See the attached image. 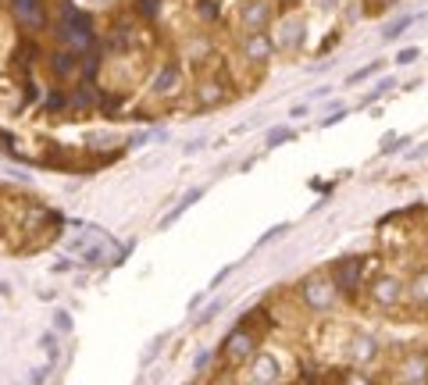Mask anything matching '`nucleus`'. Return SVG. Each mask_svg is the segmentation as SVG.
Here are the masks:
<instances>
[{"label":"nucleus","instance_id":"27","mask_svg":"<svg viewBox=\"0 0 428 385\" xmlns=\"http://www.w3.org/2000/svg\"><path fill=\"white\" fill-rule=\"evenodd\" d=\"M417 54H421L417 47H407V51H400V54H396V65H410V61H417Z\"/></svg>","mask_w":428,"mask_h":385},{"label":"nucleus","instance_id":"22","mask_svg":"<svg viewBox=\"0 0 428 385\" xmlns=\"http://www.w3.org/2000/svg\"><path fill=\"white\" fill-rule=\"evenodd\" d=\"M378 72H382V61H371L368 68L353 72V75H350V83H364V79H371V75H378Z\"/></svg>","mask_w":428,"mask_h":385},{"label":"nucleus","instance_id":"2","mask_svg":"<svg viewBox=\"0 0 428 385\" xmlns=\"http://www.w3.org/2000/svg\"><path fill=\"white\" fill-rule=\"evenodd\" d=\"M296 300H300L304 310H311V314H332L343 296H339V289H336V282H332V275H328V268H325V271H307V275L296 282Z\"/></svg>","mask_w":428,"mask_h":385},{"label":"nucleus","instance_id":"17","mask_svg":"<svg viewBox=\"0 0 428 385\" xmlns=\"http://www.w3.org/2000/svg\"><path fill=\"white\" fill-rule=\"evenodd\" d=\"M410 26H414V15H407V19H396V22H392V26H385V33H382V40H385V43H389V40H396V36H400V33H407V29H410Z\"/></svg>","mask_w":428,"mask_h":385},{"label":"nucleus","instance_id":"10","mask_svg":"<svg viewBox=\"0 0 428 385\" xmlns=\"http://www.w3.org/2000/svg\"><path fill=\"white\" fill-rule=\"evenodd\" d=\"M243 26L250 33H264L272 26V4L268 0H250V4L243 8Z\"/></svg>","mask_w":428,"mask_h":385},{"label":"nucleus","instance_id":"33","mask_svg":"<svg viewBox=\"0 0 428 385\" xmlns=\"http://www.w3.org/2000/svg\"><path fill=\"white\" fill-rule=\"evenodd\" d=\"M336 4H339V0H336Z\"/></svg>","mask_w":428,"mask_h":385},{"label":"nucleus","instance_id":"12","mask_svg":"<svg viewBox=\"0 0 428 385\" xmlns=\"http://www.w3.org/2000/svg\"><path fill=\"white\" fill-rule=\"evenodd\" d=\"M11 8L22 22H29L33 29L43 26V0H11Z\"/></svg>","mask_w":428,"mask_h":385},{"label":"nucleus","instance_id":"30","mask_svg":"<svg viewBox=\"0 0 428 385\" xmlns=\"http://www.w3.org/2000/svg\"><path fill=\"white\" fill-rule=\"evenodd\" d=\"M203 300H207V292H196V296H193V300H189V310H196V307H200V303H203Z\"/></svg>","mask_w":428,"mask_h":385},{"label":"nucleus","instance_id":"7","mask_svg":"<svg viewBox=\"0 0 428 385\" xmlns=\"http://www.w3.org/2000/svg\"><path fill=\"white\" fill-rule=\"evenodd\" d=\"M61 40H65V47L68 51H86L90 43H93V26H90V15L86 11H79V8H65V15H61Z\"/></svg>","mask_w":428,"mask_h":385},{"label":"nucleus","instance_id":"25","mask_svg":"<svg viewBox=\"0 0 428 385\" xmlns=\"http://www.w3.org/2000/svg\"><path fill=\"white\" fill-rule=\"evenodd\" d=\"M54 325H58V332H72V314H68V310H58V314H54Z\"/></svg>","mask_w":428,"mask_h":385},{"label":"nucleus","instance_id":"1","mask_svg":"<svg viewBox=\"0 0 428 385\" xmlns=\"http://www.w3.org/2000/svg\"><path fill=\"white\" fill-rule=\"evenodd\" d=\"M261 349V328H254V317L250 314H243L240 321H236V328L222 339V346H218V364L222 367H229V371H236V367H243V364H250V357Z\"/></svg>","mask_w":428,"mask_h":385},{"label":"nucleus","instance_id":"23","mask_svg":"<svg viewBox=\"0 0 428 385\" xmlns=\"http://www.w3.org/2000/svg\"><path fill=\"white\" fill-rule=\"evenodd\" d=\"M286 139H293V132H289L286 125L272 129V132H268V150H272V147H279V143H286Z\"/></svg>","mask_w":428,"mask_h":385},{"label":"nucleus","instance_id":"5","mask_svg":"<svg viewBox=\"0 0 428 385\" xmlns=\"http://www.w3.org/2000/svg\"><path fill=\"white\" fill-rule=\"evenodd\" d=\"M328 275L339 289L343 300H353L360 289H364V278H368V260L364 257H339L328 264Z\"/></svg>","mask_w":428,"mask_h":385},{"label":"nucleus","instance_id":"14","mask_svg":"<svg viewBox=\"0 0 428 385\" xmlns=\"http://www.w3.org/2000/svg\"><path fill=\"white\" fill-rule=\"evenodd\" d=\"M272 51H275V43H272L268 36H261V33H250V36H247V58H250V61H268Z\"/></svg>","mask_w":428,"mask_h":385},{"label":"nucleus","instance_id":"13","mask_svg":"<svg viewBox=\"0 0 428 385\" xmlns=\"http://www.w3.org/2000/svg\"><path fill=\"white\" fill-rule=\"evenodd\" d=\"M407 300L414 307H428V268L414 271V278L407 282Z\"/></svg>","mask_w":428,"mask_h":385},{"label":"nucleus","instance_id":"31","mask_svg":"<svg viewBox=\"0 0 428 385\" xmlns=\"http://www.w3.org/2000/svg\"><path fill=\"white\" fill-rule=\"evenodd\" d=\"M82 4H86V8H107L111 0H82Z\"/></svg>","mask_w":428,"mask_h":385},{"label":"nucleus","instance_id":"8","mask_svg":"<svg viewBox=\"0 0 428 385\" xmlns=\"http://www.w3.org/2000/svg\"><path fill=\"white\" fill-rule=\"evenodd\" d=\"M275 51L282 54H296L304 43H307V15H286L279 26H275Z\"/></svg>","mask_w":428,"mask_h":385},{"label":"nucleus","instance_id":"21","mask_svg":"<svg viewBox=\"0 0 428 385\" xmlns=\"http://www.w3.org/2000/svg\"><path fill=\"white\" fill-rule=\"evenodd\" d=\"M336 385H371V378H368V374H360V371H350V374H339V378H336Z\"/></svg>","mask_w":428,"mask_h":385},{"label":"nucleus","instance_id":"19","mask_svg":"<svg viewBox=\"0 0 428 385\" xmlns=\"http://www.w3.org/2000/svg\"><path fill=\"white\" fill-rule=\"evenodd\" d=\"M54 68H58L61 75H68V72L75 68V51H65V54H58V58H54Z\"/></svg>","mask_w":428,"mask_h":385},{"label":"nucleus","instance_id":"9","mask_svg":"<svg viewBox=\"0 0 428 385\" xmlns=\"http://www.w3.org/2000/svg\"><path fill=\"white\" fill-rule=\"evenodd\" d=\"M392 381L396 385H424L428 381V353H421V349L403 353L392 367Z\"/></svg>","mask_w":428,"mask_h":385},{"label":"nucleus","instance_id":"18","mask_svg":"<svg viewBox=\"0 0 428 385\" xmlns=\"http://www.w3.org/2000/svg\"><path fill=\"white\" fill-rule=\"evenodd\" d=\"M164 342H168V332H161V335H157V339L150 342V349L143 353V367H150V364H154V360L161 357V346H164Z\"/></svg>","mask_w":428,"mask_h":385},{"label":"nucleus","instance_id":"11","mask_svg":"<svg viewBox=\"0 0 428 385\" xmlns=\"http://www.w3.org/2000/svg\"><path fill=\"white\" fill-rule=\"evenodd\" d=\"M178 86H182L178 65H161V72H157L154 83H150V93H154V97H168V93H175Z\"/></svg>","mask_w":428,"mask_h":385},{"label":"nucleus","instance_id":"28","mask_svg":"<svg viewBox=\"0 0 428 385\" xmlns=\"http://www.w3.org/2000/svg\"><path fill=\"white\" fill-rule=\"evenodd\" d=\"M50 367H54V364H47V367H36V371H33V385H43V381H47V374H50Z\"/></svg>","mask_w":428,"mask_h":385},{"label":"nucleus","instance_id":"32","mask_svg":"<svg viewBox=\"0 0 428 385\" xmlns=\"http://www.w3.org/2000/svg\"><path fill=\"white\" fill-rule=\"evenodd\" d=\"M286 4H293V0H286Z\"/></svg>","mask_w":428,"mask_h":385},{"label":"nucleus","instance_id":"3","mask_svg":"<svg viewBox=\"0 0 428 385\" xmlns=\"http://www.w3.org/2000/svg\"><path fill=\"white\" fill-rule=\"evenodd\" d=\"M364 300L375 310H396L407 300V282L396 271H375L364 278Z\"/></svg>","mask_w":428,"mask_h":385},{"label":"nucleus","instance_id":"24","mask_svg":"<svg viewBox=\"0 0 428 385\" xmlns=\"http://www.w3.org/2000/svg\"><path fill=\"white\" fill-rule=\"evenodd\" d=\"M282 232H289V225H275V228H268L261 239H257V246H264V243H272V239H279Z\"/></svg>","mask_w":428,"mask_h":385},{"label":"nucleus","instance_id":"6","mask_svg":"<svg viewBox=\"0 0 428 385\" xmlns=\"http://www.w3.org/2000/svg\"><path fill=\"white\" fill-rule=\"evenodd\" d=\"M247 378H250V385H286V360H282V353L261 346V349L250 357Z\"/></svg>","mask_w":428,"mask_h":385},{"label":"nucleus","instance_id":"20","mask_svg":"<svg viewBox=\"0 0 428 385\" xmlns=\"http://www.w3.org/2000/svg\"><path fill=\"white\" fill-rule=\"evenodd\" d=\"M210 360H214V353H210L207 346H200V353L193 357V371H196V374H203V371L210 367Z\"/></svg>","mask_w":428,"mask_h":385},{"label":"nucleus","instance_id":"4","mask_svg":"<svg viewBox=\"0 0 428 385\" xmlns=\"http://www.w3.org/2000/svg\"><path fill=\"white\" fill-rule=\"evenodd\" d=\"M339 349H343V360H346V364H357V367L375 364V360L382 357V342H378V335H371V332L360 328V325H350V328L343 332Z\"/></svg>","mask_w":428,"mask_h":385},{"label":"nucleus","instance_id":"16","mask_svg":"<svg viewBox=\"0 0 428 385\" xmlns=\"http://www.w3.org/2000/svg\"><path fill=\"white\" fill-rule=\"evenodd\" d=\"M225 303H229V300H225V296H222V300H210V303H207V307H203V310H200V317H196V321H193V325H200V328H203V325H210V321H214V317H218V314H222V310H225Z\"/></svg>","mask_w":428,"mask_h":385},{"label":"nucleus","instance_id":"29","mask_svg":"<svg viewBox=\"0 0 428 385\" xmlns=\"http://www.w3.org/2000/svg\"><path fill=\"white\" fill-rule=\"evenodd\" d=\"M236 268H240V264H229V268H222L218 275H214V282H210V285H222V282H225V278H229V275H232Z\"/></svg>","mask_w":428,"mask_h":385},{"label":"nucleus","instance_id":"15","mask_svg":"<svg viewBox=\"0 0 428 385\" xmlns=\"http://www.w3.org/2000/svg\"><path fill=\"white\" fill-rule=\"evenodd\" d=\"M200 196H203V189H189V193L182 196V204H178V207H175L171 214H164V218H161V228H168V225H175V221H178V218H182V214H186V211H189V207H193L196 200H200Z\"/></svg>","mask_w":428,"mask_h":385},{"label":"nucleus","instance_id":"26","mask_svg":"<svg viewBox=\"0 0 428 385\" xmlns=\"http://www.w3.org/2000/svg\"><path fill=\"white\" fill-rule=\"evenodd\" d=\"M392 4H396V0H368V11H371V15H382V11H389Z\"/></svg>","mask_w":428,"mask_h":385}]
</instances>
